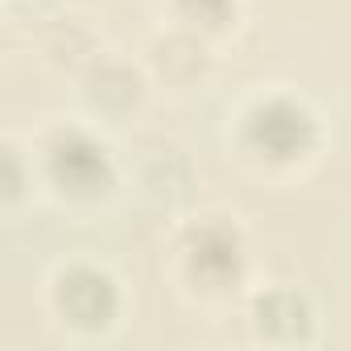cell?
Returning <instances> with one entry per match:
<instances>
[{
  "label": "cell",
  "mask_w": 351,
  "mask_h": 351,
  "mask_svg": "<svg viewBox=\"0 0 351 351\" xmlns=\"http://www.w3.org/2000/svg\"><path fill=\"white\" fill-rule=\"evenodd\" d=\"M232 145L244 165L261 173H293L322 149V116L298 91H261L240 104L232 120Z\"/></svg>",
  "instance_id": "2"
},
{
  "label": "cell",
  "mask_w": 351,
  "mask_h": 351,
  "mask_svg": "<svg viewBox=\"0 0 351 351\" xmlns=\"http://www.w3.org/2000/svg\"><path fill=\"white\" fill-rule=\"evenodd\" d=\"M38 186V169H34V153H21L17 141H5V207L17 211V203L25 199V191Z\"/></svg>",
  "instance_id": "9"
},
{
  "label": "cell",
  "mask_w": 351,
  "mask_h": 351,
  "mask_svg": "<svg viewBox=\"0 0 351 351\" xmlns=\"http://www.w3.org/2000/svg\"><path fill=\"white\" fill-rule=\"evenodd\" d=\"M244 322H248V339L256 347L298 351V347H314L322 339V318H318L314 298L289 281L252 289L248 306H244Z\"/></svg>",
  "instance_id": "5"
},
{
  "label": "cell",
  "mask_w": 351,
  "mask_h": 351,
  "mask_svg": "<svg viewBox=\"0 0 351 351\" xmlns=\"http://www.w3.org/2000/svg\"><path fill=\"white\" fill-rule=\"evenodd\" d=\"M46 322L75 343H95L120 330L128 314L124 281L95 256H71L50 269L42 285Z\"/></svg>",
  "instance_id": "4"
},
{
  "label": "cell",
  "mask_w": 351,
  "mask_h": 351,
  "mask_svg": "<svg viewBox=\"0 0 351 351\" xmlns=\"http://www.w3.org/2000/svg\"><path fill=\"white\" fill-rule=\"evenodd\" d=\"M83 99L95 116H128L145 99V79L128 62L91 58L87 79H83Z\"/></svg>",
  "instance_id": "6"
},
{
  "label": "cell",
  "mask_w": 351,
  "mask_h": 351,
  "mask_svg": "<svg viewBox=\"0 0 351 351\" xmlns=\"http://www.w3.org/2000/svg\"><path fill=\"white\" fill-rule=\"evenodd\" d=\"M153 62L161 66V79L173 87H195L211 71V42L186 34V29H169L165 42H157Z\"/></svg>",
  "instance_id": "8"
},
{
  "label": "cell",
  "mask_w": 351,
  "mask_h": 351,
  "mask_svg": "<svg viewBox=\"0 0 351 351\" xmlns=\"http://www.w3.org/2000/svg\"><path fill=\"white\" fill-rule=\"evenodd\" d=\"M38 186L62 207H99L120 186V161L112 141L91 124H54L34 145Z\"/></svg>",
  "instance_id": "3"
},
{
  "label": "cell",
  "mask_w": 351,
  "mask_h": 351,
  "mask_svg": "<svg viewBox=\"0 0 351 351\" xmlns=\"http://www.w3.org/2000/svg\"><path fill=\"white\" fill-rule=\"evenodd\" d=\"M169 281L191 306H228L248 293L252 252L244 228L223 215L207 211L182 223L169 240Z\"/></svg>",
  "instance_id": "1"
},
{
  "label": "cell",
  "mask_w": 351,
  "mask_h": 351,
  "mask_svg": "<svg viewBox=\"0 0 351 351\" xmlns=\"http://www.w3.org/2000/svg\"><path fill=\"white\" fill-rule=\"evenodd\" d=\"M165 13L173 29H186L203 42H219L240 25L244 0H165Z\"/></svg>",
  "instance_id": "7"
}]
</instances>
